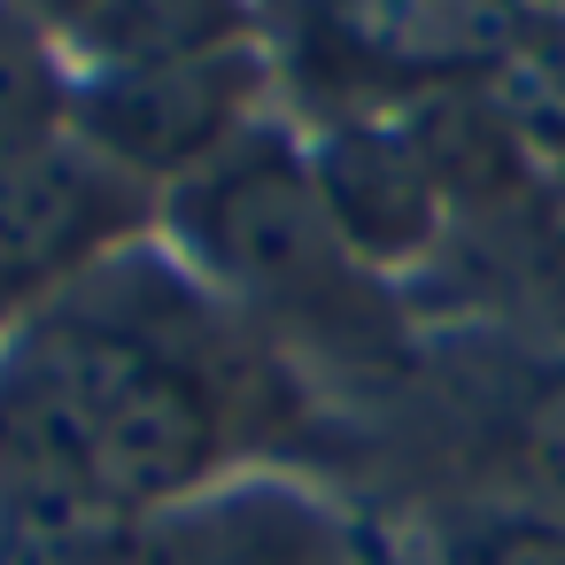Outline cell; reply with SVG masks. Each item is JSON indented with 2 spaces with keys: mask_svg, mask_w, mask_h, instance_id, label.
<instances>
[{
  "mask_svg": "<svg viewBox=\"0 0 565 565\" xmlns=\"http://www.w3.org/2000/svg\"><path fill=\"white\" fill-rule=\"evenodd\" d=\"M125 225H132V179H117L78 140L0 163V326L32 318Z\"/></svg>",
  "mask_w": 565,
  "mask_h": 565,
  "instance_id": "obj_3",
  "label": "cell"
},
{
  "mask_svg": "<svg viewBox=\"0 0 565 565\" xmlns=\"http://www.w3.org/2000/svg\"><path fill=\"white\" fill-rule=\"evenodd\" d=\"M310 179H318V202H326L349 264H380V271L426 256L441 233V210H449V194L434 186V171L403 125H364V117L333 125L310 148Z\"/></svg>",
  "mask_w": 565,
  "mask_h": 565,
  "instance_id": "obj_4",
  "label": "cell"
},
{
  "mask_svg": "<svg viewBox=\"0 0 565 565\" xmlns=\"http://www.w3.org/2000/svg\"><path fill=\"white\" fill-rule=\"evenodd\" d=\"M55 132H71V78L55 63V40L0 0V163L55 148Z\"/></svg>",
  "mask_w": 565,
  "mask_h": 565,
  "instance_id": "obj_9",
  "label": "cell"
},
{
  "mask_svg": "<svg viewBox=\"0 0 565 565\" xmlns=\"http://www.w3.org/2000/svg\"><path fill=\"white\" fill-rule=\"evenodd\" d=\"M264 63L248 47L171 63V71H94L71 86V140L117 179H194L233 140H248Z\"/></svg>",
  "mask_w": 565,
  "mask_h": 565,
  "instance_id": "obj_2",
  "label": "cell"
},
{
  "mask_svg": "<svg viewBox=\"0 0 565 565\" xmlns=\"http://www.w3.org/2000/svg\"><path fill=\"white\" fill-rule=\"evenodd\" d=\"M333 40L418 86H480L519 40V0H333Z\"/></svg>",
  "mask_w": 565,
  "mask_h": 565,
  "instance_id": "obj_5",
  "label": "cell"
},
{
  "mask_svg": "<svg viewBox=\"0 0 565 565\" xmlns=\"http://www.w3.org/2000/svg\"><path fill=\"white\" fill-rule=\"evenodd\" d=\"M449 565H565V526L542 511H511V519L472 526Z\"/></svg>",
  "mask_w": 565,
  "mask_h": 565,
  "instance_id": "obj_12",
  "label": "cell"
},
{
  "mask_svg": "<svg viewBox=\"0 0 565 565\" xmlns=\"http://www.w3.org/2000/svg\"><path fill=\"white\" fill-rule=\"evenodd\" d=\"M94 71H171L248 47V0H102L71 32Z\"/></svg>",
  "mask_w": 565,
  "mask_h": 565,
  "instance_id": "obj_7",
  "label": "cell"
},
{
  "mask_svg": "<svg viewBox=\"0 0 565 565\" xmlns=\"http://www.w3.org/2000/svg\"><path fill=\"white\" fill-rule=\"evenodd\" d=\"M526 17H565V0H519Z\"/></svg>",
  "mask_w": 565,
  "mask_h": 565,
  "instance_id": "obj_15",
  "label": "cell"
},
{
  "mask_svg": "<svg viewBox=\"0 0 565 565\" xmlns=\"http://www.w3.org/2000/svg\"><path fill=\"white\" fill-rule=\"evenodd\" d=\"M519 472L534 488V511L565 526V372L542 380L526 418H519Z\"/></svg>",
  "mask_w": 565,
  "mask_h": 565,
  "instance_id": "obj_11",
  "label": "cell"
},
{
  "mask_svg": "<svg viewBox=\"0 0 565 565\" xmlns=\"http://www.w3.org/2000/svg\"><path fill=\"white\" fill-rule=\"evenodd\" d=\"M542 248H550V256L565 264V179H557V186L542 194Z\"/></svg>",
  "mask_w": 565,
  "mask_h": 565,
  "instance_id": "obj_14",
  "label": "cell"
},
{
  "mask_svg": "<svg viewBox=\"0 0 565 565\" xmlns=\"http://www.w3.org/2000/svg\"><path fill=\"white\" fill-rule=\"evenodd\" d=\"M17 9H24V17H32V24H40L47 40H55V32L71 40V32H78V24H86V17L102 9V0H17Z\"/></svg>",
  "mask_w": 565,
  "mask_h": 565,
  "instance_id": "obj_13",
  "label": "cell"
},
{
  "mask_svg": "<svg viewBox=\"0 0 565 565\" xmlns=\"http://www.w3.org/2000/svg\"><path fill=\"white\" fill-rule=\"evenodd\" d=\"M403 132L449 202H495V194L526 186L534 156L519 148V132L495 117V102L480 86H426L418 109L403 117Z\"/></svg>",
  "mask_w": 565,
  "mask_h": 565,
  "instance_id": "obj_8",
  "label": "cell"
},
{
  "mask_svg": "<svg viewBox=\"0 0 565 565\" xmlns=\"http://www.w3.org/2000/svg\"><path fill=\"white\" fill-rule=\"evenodd\" d=\"M526 156H565V17H526L503 63L480 78Z\"/></svg>",
  "mask_w": 565,
  "mask_h": 565,
  "instance_id": "obj_10",
  "label": "cell"
},
{
  "mask_svg": "<svg viewBox=\"0 0 565 565\" xmlns=\"http://www.w3.org/2000/svg\"><path fill=\"white\" fill-rule=\"evenodd\" d=\"M0 565H179V534L94 495H0Z\"/></svg>",
  "mask_w": 565,
  "mask_h": 565,
  "instance_id": "obj_6",
  "label": "cell"
},
{
  "mask_svg": "<svg viewBox=\"0 0 565 565\" xmlns=\"http://www.w3.org/2000/svg\"><path fill=\"white\" fill-rule=\"evenodd\" d=\"M171 233L217 287L248 302H326L349 279V248L318 202L310 156L264 125L171 186Z\"/></svg>",
  "mask_w": 565,
  "mask_h": 565,
  "instance_id": "obj_1",
  "label": "cell"
}]
</instances>
